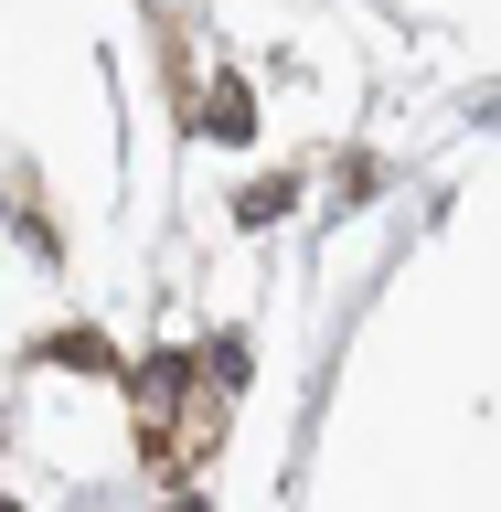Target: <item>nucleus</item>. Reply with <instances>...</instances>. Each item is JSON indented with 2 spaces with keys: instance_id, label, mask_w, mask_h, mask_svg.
Instances as JSON below:
<instances>
[{
  "instance_id": "f03ea898",
  "label": "nucleus",
  "mask_w": 501,
  "mask_h": 512,
  "mask_svg": "<svg viewBox=\"0 0 501 512\" xmlns=\"http://www.w3.org/2000/svg\"><path fill=\"white\" fill-rule=\"evenodd\" d=\"M0 512H11V502H0Z\"/></svg>"
},
{
  "instance_id": "f257e3e1",
  "label": "nucleus",
  "mask_w": 501,
  "mask_h": 512,
  "mask_svg": "<svg viewBox=\"0 0 501 512\" xmlns=\"http://www.w3.org/2000/svg\"><path fill=\"white\" fill-rule=\"evenodd\" d=\"M203 128H214V139H246V128H256V96L246 86H214V96H203Z\"/></svg>"
}]
</instances>
